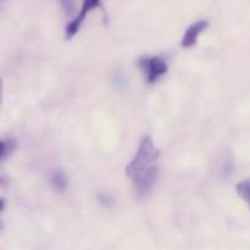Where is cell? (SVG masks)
I'll return each mask as SVG.
<instances>
[{"label":"cell","mask_w":250,"mask_h":250,"mask_svg":"<svg viewBox=\"0 0 250 250\" xmlns=\"http://www.w3.org/2000/svg\"><path fill=\"white\" fill-rule=\"evenodd\" d=\"M159 158H160V150L155 146L153 139L149 136H144L141 139L136 155L125 170L126 176L131 180L139 173L158 167Z\"/></svg>","instance_id":"cell-1"},{"label":"cell","mask_w":250,"mask_h":250,"mask_svg":"<svg viewBox=\"0 0 250 250\" xmlns=\"http://www.w3.org/2000/svg\"><path fill=\"white\" fill-rule=\"evenodd\" d=\"M139 67L143 70L146 77V82L149 84H154L158 82L163 76H165L168 71V66L164 59L160 56H150V58H142L138 61Z\"/></svg>","instance_id":"cell-2"},{"label":"cell","mask_w":250,"mask_h":250,"mask_svg":"<svg viewBox=\"0 0 250 250\" xmlns=\"http://www.w3.org/2000/svg\"><path fill=\"white\" fill-rule=\"evenodd\" d=\"M99 6L100 0H83L82 9H81L80 14H78L77 16L67 24V27H66V39L73 38V37L78 33V31H80L81 26H82L83 21H84V19L87 17V15Z\"/></svg>","instance_id":"cell-3"},{"label":"cell","mask_w":250,"mask_h":250,"mask_svg":"<svg viewBox=\"0 0 250 250\" xmlns=\"http://www.w3.org/2000/svg\"><path fill=\"white\" fill-rule=\"evenodd\" d=\"M208 27H209V21H207V20H200V21H197L193 24H190L187 28V31L185 32V34H183L182 41H181L182 48H193L197 44L200 33H203Z\"/></svg>","instance_id":"cell-4"},{"label":"cell","mask_w":250,"mask_h":250,"mask_svg":"<svg viewBox=\"0 0 250 250\" xmlns=\"http://www.w3.org/2000/svg\"><path fill=\"white\" fill-rule=\"evenodd\" d=\"M51 186L54 189L59 193H63L67 188V177H66L65 172L62 170L54 171L50 178Z\"/></svg>","instance_id":"cell-5"},{"label":"cell","mask_w":250,"mask_h":250,"mask_svg":"<svg viewBox=\"0 0 250 250\" xmlns=\"http://www.w3.org/2000/svg\"><path fill=\"white\" fill-rule=\"evenodd\" d=\"M236 192L244 202L248 204L250 209V180H246L239 182L238 185L236 186Z\"/></svg>","instance_id":"cell-6"},{"label":"cell","mask_w":250,"mask_h":250,"mask_svg":"<svg viewBox=\"0 0 250 250\" xmlns=\"http://www.w3.org/2000/svg\"><path fill=\"white\" fill-rule=\"evenodd\" d=\"M6 149H7L6 143H5V142L0 141V160H1V158H2V156H4V154H5V151H6Z\"/></svg>","instance_id":"cell-7"},{"label":"cell","mask_w":250,"mask_h":250,"mask_svg":"<svg viewBox=\"0 0 250 250\" xmlns=\"http://www.w3.org/2000/svg\"><path fill=\"white\" fill-rule=\"evenodd\" d=\"M5 208V199L4 198H0V211H2Z\"/></svg>","instance_id":"cell-8"},{"label":"cell","mask_w":250,"mask_h":250,"mask_svg":"<svg viewBox=\"0 0 250 250\" xmlns=\"http://www.w3.org/2000/svg\"><path fill=\"white\" fill-rule=\"evenodd\" d=\"M2 100V81L0 80V104H1Z\"/></svg>","instance_id":"cell-9"},{"label":"cell","mask_w":250,"mask_h":250,"mask_svg":"<svg viewBox=\"0 0 250 250\" xmlns=\"http://www.w3.org/2000/svg\"><path fill=\"white\" fill-rule=\"evenodd\" d=\"M0 227H1V226H0Z\"/></svg>","instance_id":"cell-10"}]
</instances>
